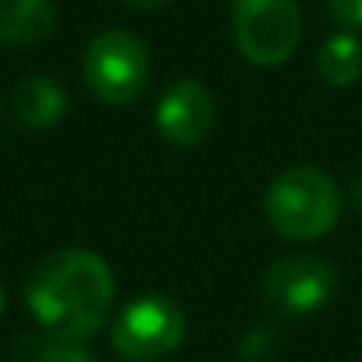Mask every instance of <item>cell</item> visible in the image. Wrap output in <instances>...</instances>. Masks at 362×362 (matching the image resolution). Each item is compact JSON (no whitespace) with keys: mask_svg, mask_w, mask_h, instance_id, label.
I'll return each mask as SVG.
<instances>
[{"mask_svg":"<svg viewBox=\"0 0 362 362\" xmlns=\"http://www.w3.org/2000/svg\"><path fill=\"white\" fill-rule=\"evenodd\" d=\"M187 318L169 296H140L127 302L112 325V346L127 362H156L175 353L185 340Z\"/></svg>","mask_w":362,"mask_h":362,"instance_id":"cell-4","label":"cell"},{"mask_svg":"<svg viewBox=\"0 0 362 362\" xmlns=\"http://www.w3.org/2000/svg\"><path fill=\"white\" fill-rule=\"evenodd\" d=\"M264 213L276 235L289 242H315L337 226L340 187L315 165H296L270 181Z\"/></svg>","mask_w":362,"mask_h":362,"instance_id":"cell-2","label":"cell"},{"mask_svg":"<svg viewBox=\"0 0 362 362\" xmlns=\"http://www.w3.org/2000/svg\"><path fill=\"white\" fill-rule=\"evenodd\" d=\"M315 70L327 86H353L362 76V42L350 32L331 35L315 54Z\"/></svg>","mask_w":362,"mask_h":362,"instance_id":"cell-10","label":"cell"},{"mask_svg":"<svg viewBox=\"0 0 362 362\" xmlns=\"http://www.w3.org/2000/svg\"><path fill=\"white\" fill-rule=\"evenodd\" d=\"M150 51L124 29H105L89 42L83 54V80L102 105H131L150 86Z\"/></svg>","mask_w":362,"mask_h":362,"instance_id":"cell-3","label":"cell"},{"mask_svg":"<svg viewBox=\"0 0 362 362\" xmlns=\"http://www.w3.org/2000/svg\"><path fill=\"white\" fill-rule=\"evenodd\" d=\"M213 118V95L197 80L172 83L156 105V127L172 146H197L210 134Z\"/></svg>","mask_w":362,"mask_h":362,"instance_id":"cell-7","label":"cell"},{"mask_svg":"<svg viewBox=\"0 0 362 362\" xmlns=\"http://www.w3.org/2000/svg\"><path fill=\"white\" fill-rule=\"evenodd\" d=\"M340 289V274L321 255H286L274 261L261 276V296L276 315L305 318L334 302Z\"/></svg>","mask_w":362,"mask_h":362,"instance_id":"cell-6","label":"cell"},{"mask_svg":"<svg viewBox=\"0 0 362 362\" xmlns=\"http://www.w3.org/2000/svg\"><path fill=\"white\" fill-rule=\"evenodd\" d=\"M25 305L45 334L83 344L105 325L112 312L115 274L95 251H54L29 274Z\"/></svg>","mask_w":362,"mask_h":362,"instance_id":"cell-1","label":"cell"},{"mask_svg":"<svg viewBox=\"0 0 362 362\" xmlns=\"http://www.w3.org/2000/svg\"><path fill=\"white\" fill-rule=\"evenodd\" d=\"M57 25L54 0H0V42L32 48L51 38Z\"/></svg>","mask_w":362,"mask_h":362,"instance_id":"cell-9","label":"cell"},{"mask_svg":"<svg viewBox=\"0 0 362 362\" xmlns=\"http://www.w3.org/2000/svg\"><path fill=\"white\" fill-rule=\"evenodd\" d=\"M0 315H4V289H0Z\"/></svg>","mask_w":362,"mask_h":362,"instance_id":"cell-14","label":"cell"},{"mask_svg":"<svg viewBox=\"0 0 362 362\" xmlns=\"http://www.w3.org/2000/svg\"><path fill=\"white\" fill-rule=\"evenodd\" d=\"M13 121H16L23 131H48L67 112V93L54 76H25L16 89H13V102H10Z\"/></svg>","mask_w":362,"mask_h":362,"instance_id":"cell-8","label":"cell"},{"mask_svg":"<svg viewBox=\"0 0 362 362\" xmlns=\"http://www.w3.org/2000/svg\"><path fill=\"white\" fill-rule=\"evenodd\" d=\"M232 35L245 61L257 67L286 64L302 42V10L296 0H235Z\"/></svg>","mask_w":362,"mask_h":362,"instance_id":"cell-5","label":"cell"},{"mask_svg":"<svg viewBox=\"0 0 362 362\" xmlns=\"http://www.w3.org/2000/svg\"><path fill=\"white\" fill-rule=\"evenodd\" d=\"M327 10H331V19L340 29H362V0H327Z\"/></svg>","mask_w":362,"mask_h":362,"instance_id":"cell-12","label":"cell"},{"mask_svg":"<svg viewBox=\"0 0 362 362\" xmlns=\"http://www.w3.org/2000/svg\"><path fill=\"white\" fill-rule=\"evenodd\" d=\"M124 4H131L134 10H163V6H169L172 0H124Z\"/></svg>","mask_w":362,"mask_h":362,"instance_id":"cell-13","label":"cell"},{"mask_svg":"<svg viewBox=\"0 0 362 362\" xmlns=\"http://www.w3.org/2000/svg\"><path fill=\"white\" fill-rule=\"evenodd\" d=\"M16 362H93V353L86 350L76 340H57V337H42V334H32L23 337L13 350Z\"/></svg>","mask_w":362,"mask_h":362,"instance_id":"cell-11","label":"cell"}]
</instances>
